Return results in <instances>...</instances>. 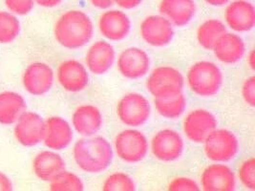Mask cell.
<instances>
[{
  "mask_svg": "<svg viewBox=\"0 0 255 191\" xmlns=\"http://www.w3.org/2000/svg\"><path fill=\"white\" fill-rule=\"evenodd\" d=\"M55 37L62 47L77 50L84 47L94 36V24L90 16L81 10H70L58 17Z\"/></svg>",
  "mask_w": 255,
  "mask_h": 191,
  "instance_id": "1",
  "label": "cell"
},
{
  "mask_svg": "<svg viewBox=\"0 0 255 191\" xmlns=\"http://www.w3.org/2000/svg\"><path fill=\"white\" fill-rule=\"evenodd\" d=\"M73 156L78 167L90 174H99L111 166L114 152L103 136L85 137L75 143Z\"/></svg>",
  "mask_w": 255,
  "mask_h": 191,
  "instance_id": "2",
  "label": "cell"
},
{
  "mask_svg": "<svg viewBox=\"0 0 255 191\" xmlns=\"http://www.w3.org/2000/svg\"><path fill=\"white\" fill-rule=\"evenodd\" d=\"M223 73L211 61H199L187 72L186 82L189 89L199 96L209 97L217 95L223 85Z\"/></svg>",
  "mask_w": 255,
  "mask_h": 191,
  "instance_id": "3",
  "label": "cell"
},
{
  "mask_svg": "<svg viewBox=\"0 0 255 191\" xmlns=\"http://www.w3.org/2000/svg\"><path fill=\"white\" fill-rule=\"evenodd\" d=\"M116 154L128 164H137L148 153L149 143L142 132L137 129H126L120 132L114 142Z\"/></svg>",
  "mask_w": 255,
  "mask_h": 191,
  "instance_id": "4",
  "label": "cell"
},
{
  "mask_svg": "<svg viewBox=\"0 0 255 191\" xmlns=\"http://www.w3.org/2000/svg\"><path fill=\"white\" fill-rule=\"evenodd\" d=\"M206 156L215 163H227L233 160L239 151V142L233 132L215 129L204 142Z\"/></svg>",
  "mask_w": 255,
  "mask_h": 191,
  "instance_id": "5",
  "label": "cell"
},
{
  "mask_svg": "<svg viewBox=\"0 0 255 191\" xmlns=\"http://www.w3.org/2000/svg\"><path fill=\"white\" fill-rule=\"evenodd\" d=\"M184 76L172 66H160L151 72L146 88L154 97L175 95L183 92Z\"/></svg>",
  "mask_w": 255,
  "mask_h": 191,
  "instance_id": "6",
  "label": "cell"
},
{
  "mask_svg": "<svg viewBox=\"0 0 255 191\" xmlns=\"http://www.w3.org/2000/svg\"><path fill=\"white\" fill-rule=\"evenodd\" d=\"M150 114L148 99L139 93L124 96L117 105V115L120 120L132 128L143 125L150 118Z\"/></svg>",
  "mask_w": 255,
  "mask_h": 191,
  "instance_id": "7",
  "label": "cell"
},
{
  "mask_svg": "<svg viewBox=\"0 0 255 191\" xmlns=\"http://www.w3.org/2000/svg\"><path fill=\"white\" fill-rule=\"evenodd\" d=\"M150 149L157 160L170 163L179 160L183 155L185 143L179 132L166 128L157 132L153 136Z\"/></svg>",
  "mask_w": 255,
  "mask_h": 191,
  "instance_id": "8",
  "label": "cell"
},
{
  "mask_svg": "<svg viewBox=\"0 0 255 191\" xmlns=\"http://www.w3.org/2000/svg\"><path fill=\"white\" fill-rule=\"evenodd\" d=\"M139 34L143 41L152 47H163L172 41L174 28L162 14L149 15L139 25Z\"/></svg>",
  "mask_w": 255,
  "mask_h": 191,
  "instance_id": "9",
  "label": "cell"
},
{
  "mask_svg": "<svg viewBox=\"0 0 255 191\" xmlns=\"http://www.w3.org/2000/svg\"><path fill=\"white\" fill-rule=\"evenodd\" d=\"M215 116L206 109H195L187 114L183 123L186 138L195 143H203L209 134L217 128Z\"/></svg>",
  "mask_w": 255,
  "mask_h": 191,
  "instance_id": "10",
  "label": "cell"
},
{
  "mask_svg": "<svg viewBox=\"0 0 255 191\" xmlns=\"http://www.w3.org/2000/svg\"><path fill=\"white\" fill-rule=\"evenodd\" d=\"M118 69L126 79L131 81L139 80L150 70V58L140 48H127L118 58Z\"/></svg>",
  "mask_w": 255,
  "mask_h": 191,
  "instance_id": "11",
  "label": "cell"
},
{
  "mask_svg": "<svg viewBox=\"0 0 255 191\" xmlns=\"http://www.w3.org/2000/svg\"><path fill=\"white\" fill-rule=\"evenodd\" d=\"M45 120L35 112H27L17 119L14 127V137L24 146H35L42 142Z\"/></svg>",
  "mask_w": 255,
  "mask_h": 191,
  "instance_id": "12",
  "label": "cell"
},
{
  "mask_svg": "<svg viewBox=\"0 0 255 191\" xmlns=\"http://www.w3.org/2000/svg\"><path fill=\"white\" fill-rule=\"evenodd\" d=\"M201 186L206 191H232L236 188V176L231 167L215 163L205 168L201 175Z\"/></svg>",
  "mask_w": 255,
  "mask_h": 191,
  "instance_id": "13",
  "label": "cell"
},
{
  "mask_svg": "<svg viewBox=\"0 0 255 191\" xmlns=\"http://www.w3.org/2000/svg\"><path fill=\"white\" fill-rule=\"evenodd\" d=\"M57 76L61 87L71 93L81 92L89 84V74L86 67L76 60H65L60 63Z\"/></svg>",
  "mask_w": 255,
  "mask_h": 191,
  "instance_id": "14",
  "label": "cell"
},
{
  "mask_svg": "<svg viewBox=\"0 0 255 191\" xmlns=\"http://www.w3.org/2000/svg\"><path fill=\"white\" fill-rule=\"evenodd\" d=\"M225 21L234 32L252 31L255 25V6L248 0L232 1L226 9Z\"/></svg>",
  "mask_w": 255,
  "mask_h": 191,
  "instance_id": "15",
  "label": "cell"
},
{
  "mask_svg": "<svg viewBox=\"0 0 255 191\" xmlns=\"http://www.w3.org/2000/svg\"><path fill=\"white\" fill-rule=\"evenodd\" d=\"M53 84L54 71L46 63H32L24 72V87L31 95H44L50 91Z\"/></svg>",
  "mask_w": 255,
  "mask_h": 191,
  "instance_id": "16",
  "label": "cell"
},
{
  "mask_svg": "<svg viewBox=\"0 0 255 191\" xmlns=\"http://www.w3.org/2000/svg\"><path fill=\"white\" fill-rule=\"evenodd\" d=\"M99 30L105 38L111 41H121L129 35L131 21L126 12L109 10L100 16Z\"/></svg>",
  "mask_w": 255,
  "mask_h": 191,
  "instance_id": "17",
  "label": "cell"
},
{
  "mask_svg": "<svg viewBox=\"0 0 255 191\" xmlns=\"http://www.w3.org/2000/svg\"><path fill=\"white\" fill-rule=\"evenodd\" d=\"M114 47L105 40H98L88 49L85 63L88 70L94 75H104L109 71L115 61Z\"/></svg>",
  "mask_w": 255,
  "mask_h": 191,
  "instance_id": "18",
  "label": "cell"
},
{
  "mask_svg": "<svg viewBox=\"0 0 255 191\" xmlns=\"http://www.w3.org/2000/svg\"><path fill=\"white\" fill-rule=\"evenodd\" d=\"M72 141L73 130L67 120L60 117H50L47 119L42 142H44L49 149H65Z\"/></svg>",
  "mask_w": 255,
  "mask_h": 191,
  "instance_id": "19",
  "label": "cell"
},
{
  "mask_svg": "<svg viewBox=\"0 0 255 191\" xmlns=\"http://www.w3.org/2000/svg\"><path fill=\"white\" fill-rule=\"evenodd\" d=\"M211 51L222 63L232 65L242 60L246 45L241 36L226 32L218 38Z\"/></svg>",
  "mask_w": 255,
  "mask_h": 191,
  "instance_id": "20",
  "label": "cell"
},
{
  "mask_svg": "<svg viewBox=\"0 0 255 191\" xmlns=\"http://www.w3.org/2000/svg\"><path fill=\"white\" fill-rule=\"evenodd\" d=\"M159 11L176 27H184L195 16L197 6L194 0H162Z\"/></svg>",
  "mask_w": 255,
  "mask_h": 191,
  "instance_id": "21",
  "label": "cell"
},
{
  "mask_svg": "<svg viewBox=\"0 0 255 191\" xmlns=\"http://www.w3.org/2000/svg\"><path fill=\"white\" fill-rule=\"evenodd\" d=\"M75 130L81 136L91 137L101 130L103 126V114L92 104H82L77 108L72 116Z\"/></svg>",
  "mask_w": 255,
  "mask_h": 191,
  "instance_id": "22",
  "label": "cell"
},
{
  "mask_svg": "<svg viewBox=\"0 0 255 191\" xmlns=\"http://www.w3.org/2000/svg\"><path fill=\"white\" fill-rule=\"evenodd\" d=\"M33 169L38 179L50 182L65 169V162L58 153L45 150L35 156Z\"/></svg>",
  "mask_w": 255,
  "mask_h": 191,
  "instance_id": "23",
  "label": "cell"
},
{
  "mask_svg": "<svg viewBox=\"0 0 255 191\" xmlns=\"http://www.w3.org/2000/svg\"><path fill=\"white\" fill-rule=\"evenodd\" d=\"M27 109L23 96L14 92L0 93V123H15Z\"/></svg>",
  "mask_w": 255,
  "mask_h": 191,
  "instance_id": "24",
  "label": "cell"
},
{
  "mask_svg": "<svg viewBox=\"0 0 255 191\" xmlns=\"http://www.w3.org/2000/svg\"><path fill=\"white\" fill-rule=\"evenodd\" d=\"M154 105L162 118L176 119L186 111V98L182 92L175 95L154 97Z\"/></svg>",
  "mask_w": 255,
  "mask_h": 191,
  "instance_id": "25",
  "label": "cell"
},
{
  "mask_svg": "<svg viewBox=\"0 0 255 191\" xmlns=\"http://www.w3.org/2000/svg\"><path fill=\"white\" fill-rule=\"evenodd\" d=\"M226 32L227 27L224 22L215 18L208 19L198 28V42L204 49L212 50L215 42Z\"/></svg>",
  "mask_w": 255,
  "mask_h": 191,
  "instance_id": "26",
  "label": "cell"
},
{
  "mask_svg": "<svg viewBox=\"0 0 255 191\" xmlns=\"http://www.w3.org/2000/svg\"><path fill=\"white\" fill-rule=\"evenodd\" d=\"M50 190L53 191H82L84 190V184L80 176L64 169L50 181Z\"/></svg>",
  "mask_w": 255,
  "mask_h": 191,
  "instance_id": "27",
  "label": "cell"
},
{
  "mask_svg": "<svg viewBox=\"0 0 255 191\" xmlns=\"http://www.w3.org/2000/svg\"><path fill=\"white\" fill-rule=\"evenodd\" d=\"M20 32L18 19L10 12H0V43L12 42Z\"/></svg>",
  "mask_w": 255,
  "mask_h": 191,
  "instance_id": "28",
  "label": "cell"
},
{
  "mask_svg": "<svg viewBox=\"0 0 255 191\" xmlns=\"http://www.w3.org/2000/svg\"><path fill=\"white\" fill-rule=\"evenodd\" d=\"M103 191H136V185L128 174L118 171L110 174L105 179L103 185Z\"/></svg>",
  "mask_w": 255,
  "mask_h": 191,
  "instance_id": "29",
  "label": "cell"
},
{
  "mask_svg": "<svg viewBox=\"0 0 255 191\" xmlns=\"http://www.w3.org/2000/svg\"><path fill=\"white\" fill-rule=\"evenodd\" d=\"M238 178L248 190H255V160L251 158L242 163L238 170Z\"/></svg>",
  "mask_w": 255,
  "mask_h": 191,
  "instance_id": "30",
  "label": "cell"
},
{
  "mask_svg": "<svg viewBox=\"0 0 255 191\" xmlns=\"http://www.w3.org/2000/svg\"><path fill=\"white\" fill-rule=\"evenodd\" d=\"M168 191H198L200 187L191 178L187 177H178L172 180L168 185Z\"/></svg>",
  "mask_w": 255,
  "mask_h": 191,
  "instance_id": "31",
  "label": "cell"
},
{
  "mask_svg": "<svg viewBox=\"0 0 255 191\" xmlns=\"http://www.w3.org/2000/svg\"><path fill=\"white\" fill-rule=\"evenodd\" d=\"M6 7L11 12L24 15L31 12L34 8L35 1L34 0H5Z\"/></svg>",
  "mask_w": 255,
  "mask_h": 191,
  "instance_id": "32",
  "label": "cell"
},
{
  "mask_svg": "<svg viewBox=\"0 0 255 191\" xmlns=\"http://www.w3.org/2000/svg\"><path fill=\"white\" fill-rule=\"evenodd\" d=\"M242 96L245 102L254 107L255 104V78L254 76L248 78L242 86Z\"/></svg>",
  "mask_w": 255,
  "mask_h": 191,
  "instance_id": "33",
  "label": "cell"
},
{
  "mask_svg": "<svg viewBox=\"0 0 255 191\" xmlns=\"http://www.w3.org/2000/svg\"><path fill=\"white\" fill-rule=\"evenodd\" d=\"M142 1L143 0H113L119 7L126 10H132L139 7Z\"/></svg>",
  "mask_w": 255,
  "mask_h": 191,
  "instance_id": "34",
  "label": "cell"
},
{
  "mask_svg": "<svg viewBox=\"0 0 255 191\" xmlns=\"http://www.w3.org/2000/svg\"><path fill=\"white\" fill-rule=\"evenodd\" d=\"M12 191L11 180L9 179L4 173L0 172V191Z\"/></svg>",
  "mask_w": 255,
  "mask_h": 191,
  "instance_id": "35",
  "label": "cell"
},
{
  "mask_svg": "<svg viewBox=\"0 0 255 191\" xmlns=\"http://www.w3.org/2000/svg\"><path fill=\"white\" fill-rule=\"evenodd\" d=\"M90 2L94 7L101 10L109 9L114 4L113 0H90Z\"/></svg>",
  "mask_w": 255,
  "mask_h": 191,
  "instance_id": "36",
  "label": "cell"
},
{
  "mask_svg": "<svg viewBox=\"0 0 255 191\" xmlns=\"http://www.w3.org/2000/svg\"><path fill=\"white\" fill-rule=\"evenodd\" d=\"M37 5L44 8H54L58 6L63 0H34Z\"/></svg>",
  "mask_w": 255,
  "mask_h": 191,
  "instance_id": "37",
  "label": "cell"
},
{
  "mask_svg": "<svg viewBox=\"0 0 255 191\" xmlns=\"http://www.w3.org/2000/svg\"><path fill=\"white\" fill-rule=\"evenodd\" d=\"M204 1L213 7H222L227 5L231 0H204Z\"/></svg>",
  "mask_w": 255,
  "mask_h": 191,
  "instance_id": "38",
  "label": "cell"
},
{
  "mask_svg": "<svg viewBox=\"0 0 255 191\" xmlns=\"http://www.w3.org/2000/svg\"><path fill=\"white\" fill-rule=\"evenodd\" d=\"M248 64L251 67V69H255V53L254 51H252L250 53V55L248 56Z\"/></svg>",
  "mask_w": 255,
  "mask_h": 191,
  "instance_id": "39",
  "label": "cell"
}]
</instances>
